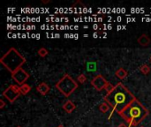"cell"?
Wrapping results in <instances>:
<instances>
[{"label": "cell", "mask_w": 151, "mask_h": 127, "mask_svg": "<svg viewBox=\"0 0 151 127\" xmlns=\"http://www.w3.org/2000/svg\"><path fill=\"white\" fill-rule=\"evenodd\" d=\"M136 99L137 98L134 96V94L122 82H118L114 86V88L110 93H107L103 97L104 101L107 102L111 108L109 119L114 112L119 114Z\"/></svg>", "instance_id": "cell-1"}, {"label": "cell", "mask_w": 151, "mask_h": 127, "mask_svg": "<svg viewBox=\"0 0 151 127\" xmlns=\"http://www.w3.org/2000/svg\"><path fill=\"white\" fill-rule=\"evenodd\" d=\"M118 115L128 124V127H135L149 115V110L136 99Z\"/></svg>", "instance_id": "cell-2"}, {"label": "cell", "mask_w": 151, "mask_h": 127, "mask_svg": "<svg viewBox=\"0 0 151 127\" xmlns=\"http://www.w3.org/2000/svg\"><path fill=\"white\" fill-rule=\"evenodd\" d=\"M0 63L12 74L19 69L22 68L26 63V58L15 48H11L0 58Z\"/></svg>", "instance_id": "cell-3"}, {"label": "cell", "mask_w": 151, "mask_h": 127, "mask_svg": "<svg viewBox=\"0 0 151 127\" xmlns=\"http://www.w3.org/2000/svg\"><path fill=\"white\" fill-rule=\"evenodd\" d=\"M78 83L69 74H65L59 81L56 83L55 87L57 88L64 96L69 97L77 88Z\"/></svg>", "instance_id": "cell-4"}, {"label": "cell", "mask_w": 151, "mask_h": 127, "mask_svg": "<svg viewBox=\"0 0 151 127\" xmlns=\"http://www.w3.org/2000/svg\"><path fill=\"white\" fill-rule=\"evenodd\" d=\"M20 87L18 85H11L3 92L2 95L9 101L11 103H13L20 96Z\"/></svg>", "instance_id": "cell-5"}, {"label": "cell", "mask_w": 151, "mask_h": 127, "mask_svg": "<svg viewBox=\"0 0 151 127\" xmlns=\"http://www.w3.org/2000/svg\"><path fill=\"white\" fill-rule=\"evenodd\" d=\"M108 83L109 81L102 74L95 75L90 81V84L92 85V86H94L95 89L99 92L105 89V86H107Z\"/></svg>", "instance_id": "cell-6"}, {"label": "cell", "mask_w": 151, "mask_h": 127, "mask_svg": "<svg viewBox=\"0 0 151 127\" xmlns=\"http://www.w3.org/2000/svg\"><path fill=\"white\" fill-rule=\"evenodd\" d=\"M29 77H30L29 73H27V71L24 70L23 68H20L18 71H16L15 73H12V79L18 85H20V86H22L23 84H25L26 81L29 79Z\"/></svg>", "instance_id": "cell-7"}, {"label": "cell", "mask_w": 151, "mask_h": 127, "mask_svg": "<svg viewBox=\"0 0 151 127\" xmlns=\"http://www.w3.org/2000/svg\"><path fill=\"white\" fill-rule=\"evenodd\" d=\"M137 43L141 47H148L151 43V39L148 35L142 34L137 38Z\"/></svg>", "instance_id": "cell-8"}, {"label": "cell", "mask_w": 151, "mask_h": 127, "mask_svg": "<svg viewBox=\"0 0 151 127\" xmlns=\"http://www.w3.org/2000/svg\"><path fill=\"white\" fill-rule=\"evenodd\" d=\"M51 90V86L48 85L46 82H42V83H40L37 86H36V91L39 93V94H41L42 95H46L49 94Z\"/></svg>", "instance_id": "cell-9"}, {"label": "cell", "mask_w": 151, "mask_h": 127, "mask_svg": "<svg viewBox=\"0 0 151 127\" xmlns=\"http://www.w3.org/2000/svg\"><path fill=\"white\" fill-rule=\"evenodd\" d=\"M75 109H76V105L72 101H70V100L66 101L65 104L63 105V109L65 110L66 113H68V114H71Z\"/></svg>", "instance_id": "cell-10"}, {"label": "cell", "mask_w": 151, "mask_h": 127, "mask_svg": "<svg viewBox=\"0 0 151 127\" xmlns=\"http://www.w3.org/2000/svg\"><path fill=\"white\" fill-rule=\"evenodd\" d=\"M127 74H128V73H127V71L124 68H119L116 71L115 73V75L117 78H118L119 79H124L127 77Z\"/></svg>", "instance_id": "cell-11"}, {"label": "cell", "mask_w": 151, "mask_h": 127, "mask_svg": "<svg viewBox=\"0 0 151 127\" xmlns=\"http://www.w3.org/2000/svg\"><path fill=\"white\" fill-rule=\"evenodd\" d=\"M20 93H21L22 95L28 94L31 91V89H32L31 86L28 85V84H27V83L23 84L22 86H20Z\"/></svg>", "instance_id": "cell-12"}, {"label": "cell", "mask_w": 151, "mask_h": 127, "mask_svg": "<svg viewBox=\"0 0 151 127\" xmlns=\"http://www.w3.org/2000/svg\"><path fill=\"white\" fill-rule=\"evenodd\" d=\"M110 109V106L105 101H103L102 103H101V104L99 105V110L102 113H106Z\"/></svg>", "instance_id": "cell-13"}, {"label": "cell", "mask_w": 151, "mask_h": 127, "mask_svg": "<svg viewBox=\"0 0 151 127\" xmlns=\"http://www.w3.org/2000/svg\"><path fill=\"white\" fill-rule=\"evenodd\" d=\"M140 73H141L142 74L148 75V74H149V73H150L151 68H150V66H148V65L144 64V65H142L140 67Z\"/></svg>", "instance_id": "cell-14"}, {"label": "cell", "mask_w": 151, "mask_h": 127, "mask_svg": "<svg viewBox=\"0 0 151 127\" xmlns=\"http://www.w3.org/2000/svg\"><path fill=\"white\" fill-rule=\"evenodd\" d=\"M37 53L39 55V57H41V58H45L46 56L49 55V51H48L46 48H41V49H39Z\"/></svg>", "instance_id": "cell-15"}, {"label": "cell", "mask_w": 151, "mask_h": 127, "mask_svg": "<svg viewBox=\"0 0 151 127\" xmlns=\"http://www.w3.org/2000/svg\"><path fill=\"white\" fill-rule=\"evenodd\" d=\"M77 81L79 84H84L86 81H87V76L84 74V73H81L79 74L77 78Z\"/></svg>", "instance_id": "cell-16"}, {"label": "cell", "mask_w": 151, "mask_h": 127, "mask_svg": "<svg viewBox=\"0 0 151 127\" xmlns=\"http://www.w3.org/2000/svg\"><path fill=\"white\" fill-rule=\"evenodd\" d=\"M114 86H113V85H111V84H110V83L109 82V83L107 84V86H105V89H104V90H105V91H106L107 93H110V92L111 90H112V89L114 88Z\"/></svg>", "instance_id": "cell-17"}, {"label": "cell", "mask_w": 151, "mask_h": 127, "mask_svg": "<svg viewBox=\"0 0 151 127\" xmlns=\"http://www.w3.org/2000/svg\"><path fill=\"white\" fill-rule=\"evenodd\" d=\"M5 106V102L3 99H0V109H3Z\"/></svg>", "instance_id": "cell-18"}, {"label": "cell", "mask_w": 151, "mask_h": 127, "mask_svg": "<svg viewBox=\"0 0 151 127\" xmlns=\"http://www.w3.org/2000/svg\"><path fill=\"white\" fill-rule=\"evenodd\" d=\"M118 127H128V126H127L125 124H124V123H121V124H118Z\"/></svg>", "instance_id": "cell-19"}, {"label": "cell", "mask_w": 151, "mask_h": 127, "mask_svg": "<svg viewBox=\"0 0 151 127\" xmlns=\"http://www.w3.org/2000/svg\"><path fill=\"white\" fill-rule=\"evenodd\" d=\"M42 3L43 4H48V3H50V0H42Z\"/></svg>", "instance_id": "cell-20"}, {"label": "cell", "mask_w": 151, "mask_h": 127, "mask_svg": "<svg viewBox=\"0 0 151 127\" xmlns=\"http://www.w3.org/2000/svg\"><path fill=\"white\" fill-rule=\"evenodd\" d=\"M57 127H65V126H64L63 124H59L58 126H57Z\"/></svg>", "instance_id": "cell-21"}, {"label": "cell", "mask_w": 151, "mask_h": 127, "mask_svg": "<svg viewBox=\"0 0 151 127\" xmlns=\"http://www.w3.org/2000/svg\"><path fill=\"white\" fill-rule=\"evenodd\" d=\"M16 127H21L20 125H18V126H16Z\"/></svg>", "instance_id": "cell-22"}, {"label": "cell", "mask_w": 151, "mask_h": 127, "mask_svg": "<svg viewBox=\"0 0 151 127\" xmlns=\"http://www.w3.org/2000/svg\"><path fill=\"white\" fill-rule=\"evenodd\" d=\"M150 60H151V57H150Z\"/></svg>", "instance_id": "cell-23"}, {"label": "cell", "mask_w": 151, "mask_h": 127, "mask_svg": "<svg viewBox=\"0 0 151 127\" xmlns=\"http://www.w3.org/2000/svg\"><path fill=\"white\" fill-rule=\"evenodd\" d=\"M141 127H143V126H141Z\"/></svg>", "instance_id": "cell-24"}]
</instances>
